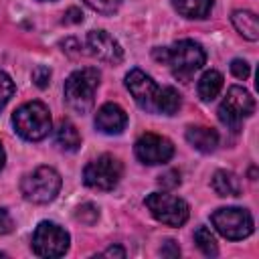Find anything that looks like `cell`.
<instances>
[{
  "label": "cell",
  "instance_id": "603a6c76",
  "mask_svg": "<svg viewBox=\"0 0 259 259\" xmlns=\"http://www.w3.org/2000/svg\"><path fill=\"white\" fill-rule=\"evenodd\" d=\"M75 219L85 223V225H93L97 219H99V208L91 202H85L81 206H77V212H75Z\"/></svg>",
  "mask_w": 259,
  "mask_h": 259
},
{
  "label": "cell",
  "instance_id": "4dcf8cb0",
  "mask_svg": "<svg viewBox=\"0 0 259 259\" xmlns=\"http://www.w3.org/2000/svg\"><path fill=\"white\" fill-rule=\"evenodd\" d=\"M101 257H125V251L121 249V247H109V249H105L103 253H101Z\"/></svg>",
  "mask_w": 259,
  "mask_h": 259
},
{
  "label": "cell",
  "instance_id": "484cf974",
  "mask_svg": "<svg viewBox=\"0 0 259 259\" xmlns=\"http://www.w3.org/2000/svg\"><path fill=\"white\" fill-rule=\"evenodd\" d=\"M231 73L237 77V79H247L251 75V69H249V63L243 61V59H233L231 61Z\"/></svg>",
  "mask_w": 259,
  "mask_h": 259
},
{
  "label": "cell",
  "instance_id": "e0dca14e",
  "mask_svg": "<svg viewBox=\"0 0 259 259\" xmlns=\"http://www.w3.org/2000/svg\"><path fill=\"white\" fill-rule=\"evenodd\" d=\"M55 142L63 152H75L81 146V136L69 119H61L55 130Z\"/></svg>",
  "mask_w": 259,
  "mask_h": 259
},
{
  "label": "cell",
  "instance_id": "5bb4252c",
  "mask_svg": "<svg viewBox=\"0 0 259 259\" xmlns=\"http://www.w3.org/2000/svg\"><path fill=\"white\" fill-rule=\"evenodd\" d=\"M186 142H188L194 150H198V152H202V154H210V152H214L217 146H219V134H217V130H212V127L190 125V127L186 130Z\"/></svg>",
  "mask_w": 259,
  "mask_h": 259
},
{
  "label": "cell",
  "instance_id": "6da1fadb",
  "mask_svg": "<svg viewBox=\"0 0 259 259\" xmlns=\"http://www.w3.org/2000/svg\"><path fill=\"white\" fill-rule=\"evenodd\" d=\"M154 59L168 65V69L172 71V75L176 79L190 81V77L198 69H202V65L206 61V53L196 40L182 38V40L174 42L172 47H158L154 51Z\"/></svg>",
  "mask_w": 259,
  "mask_h": 259
},
{
  "label": "cell",
  "instance_id": "1f68e13d",
  "mask_svg": "<svg viewBox=\"0 0 259 259\" xmlns=\"http://www.w3.org/2000/svg\"><path fill=\"white\" fill-rule=\"evenodd\" d=\"M4 162H6V154H4V148H2V144H0V170L4 168Z\"/></svg>",
  "mask_w": 259,
  "mask_h": 259
},
{
  "label": "cell",
  "instance_id": "3957f363",
  "mask_svg": "<svg viewBox=\"0 0 259 259\" xmlns=\"http://www.w3.org/2000/svg\"><path fill=\"white\" fill-rule=\"evenodd\" d=\"M14 132L28 142H38L51 132V113L42 101H28L12 113Z\"/></svg>",
  "mask_w": 259,
  "mask_h": 259
},
{
  "label": "cell",
  "instance_id": "7a4b0ae2",
  "mask_svg": "<svg viewBox=\"0 0 259 259\" xmlns=\"http://www.w3.org/2000/svg\"><path fill=\"white\" fill-rule=\"evenodd\" d=\"M101 73L95 67H85L71 73L65 81V101L75 113H87L93 107L95 91L99 87Z\"/></svg>",
  "mask_w": 259,
  "mask_h": 259
},
{
  "label": "cell",
  "instance_id": "2e32d148",
  "mask_svg": "<svg viewBox=\"0 0 259 259\" xmlns=\"http://www.w3.org/2000/svg\"><path fill=\"white\" fill-rule=\"evenodd\" d=\"M212 190L219 194V196H239L241 194V180L235 172H229V170H217L212 174Z\"/></svg>",
  "mask_w": 259,
  "mask_h": 259
},
{
  "label": "cell",
  "instance_id": "cb8c5ba5",
  "mask_svg": "<svg viewBox=\"0 0 259 259\" xmlns=\"http://www.w3.org/2000/svg\"><path fill=\"white\" fill-rule=\"evenodd\" d=\"M83 2L99 14H113L121 4V0H83Z\"/></svg>",
  "mask_w": 259,
  "mask_h": 259
},
{
  "label": "cell",
  "instance_id": "4316f807",
  "mask_svg": "<svg viewBox=\"0 0 259 259\" xmlns=\"http://www.w3.org/2000/svg\"><path fill=\"white\" fill-rule=\"evenodd\" d=\"M158 182H160V186H164V188H176V186L180 184V174H178L176 170H168L166 174H162V176L158 178Z\"/></svg>",
  "mask_w": 259,
  "mask_h": 259
},
{
  "label": "cell",
  "instance_id": "9c48e42d",
  "mask_svg": "<svg viewBox=\"0 0 259 259\" xmlns=\"http://www.w3.org/2000/svg\"><path fill=\"white\" fill-rule=\"evenodd\" d=\"M121 172H123L121 162L111 154H103L85 166L83 182L95 190H111L117 186Z\"/></svg>",
  "mask_w": 259,
  "mask_h": 259
},
{
  "label": "cell",
  "instance_id": "44dd1931",
  "mask_svg": "<svg viewBox=\"0 0 259 259\" xmlns=\"http://www.w3.org/2000/svg\"><path fill=\"white\" fill-rule=\"evenodd\" d=\"M194 243H196V247H198L206 257H214V255H219L217 239H214V235L210 233L208 227H198V229L194 231Z\"/></svg>",
  "mask_w": 259,
  "mask_h": 259
},
{
  "label": "cell",
  "instance_id": "4fadbf2b",
  "mask_svg": "<svg viewBox=\"0 0 259 259\" xmlns=\"http://www.w3.org/2000/svg\"><path fill=\"white\" fill-rule=\"evenodd\" d=\"M127 125V113L117 103H103L95 113V127L105 136H119Z\"/></svg>",
  "mask_w": 259,
  "mask_h": 259
},
{
  "label": "cell",
  "instance_id": "5b68a950",
  "mask_svg": "<svg viewBox=\"0 0 259 259\" xmlns=\"http://www.w3.org/2000/svg\"><path fill=\"white\" fill-rule=\"evenodd\" d=\"M210 223L229 241H241L253 233V217L247 208H241V206L217 208L210 214Z\"/></svg>",
  "mask_w": 259,
  "mask_h": 259
},
{
  "label": "cell",
  "instance_id": "30bf717a",
  "mask_svg": "<svg viewBox=\"0 0 259 259\" xmlns=\"http://www.w3.org/2000/svg\"><path fill=\"white\" fill-rule=\"evenodd\" d=\"M125 87L140 109L148 113H158V99L162 87H158L150 75H146L142 69H132L125 75Z\"/></svg>",
  "mask_w": 259,
  "mask_h": 259
},
{
  "label": "cell",
  "instance_id": "52a82bcc",
  "mask_svg": "<svg viewBox=\"0 0 259 259\" xmlns=\"http://www.w3.org/2000/svg\"><path fill=\"white\" fill-rule=\"evenodd\" d=\"M144 204L156 221H160L162 225H168V227H182L190 214L188 204L182 198H178L174 194H166V192L148 194Z\"/></svg>",
  "mask_w": 259,
  "mask_h": 259
},
{
  "label": "cell",
  "instance_id": "8992f818",
  "mask_svg": "<svg viewBox=\"0 0 259 259\" xmlns=\"http://www.w3.org/2000/svg\"><path fill=\"white\" fill-rule=\"evenodd\" d=\"M255 111V99L251 97V93L239 85L229 87L225 99L219 105V119L231 127V130H239V125L243 123V119L251 117Z\"/></svg>",
  "mask_w": 259,
  "mask_h": 259
},
{
  "label": "cell",
  "instance_id": "d4e9b609",
  "mask_svg": "<svg viewBox=\"0 0 259 259\" xmlns=\"http://www.w3.org/2000/svg\"><path fill=\"white\" fill-rule=\"evenodd\" d=\"M32 81H34L36 87L45 89V87L51 83V69L45 67V65H38V67L32 71Z\"/></svg>",
  "mask_w": 259,
  "mask_h": 259
},
{
  "label": "cell",
  "instance_id": "ffe728a7",
  "mask_svg": "<svg viewBox=\"0 0 259 259\" xmlns=\"http://www.w3.org/2000/svg\"><path fill=\"white\" fill-rule=\"evenodd\" d=\"M180 93L174 87H162L160 99H158V113L164 115H174L180 109Z\"/></svg>",
  "mask_w": 259,
  "mask_h": 259
},
{
  "label": "cell",
  "instance_id": "277c9868",
  "mask_svg": "<svg viewBox=\"0 0 259 259\" xmlns=\"http://www.w3.org/2000/svg\"><path fill=\"white\" fill-rule=\"evenodd\" d=\"M61 190V176L51 166H38L20 182V192L28 202L47 204L57 198Z\"/></svg>",
  "mask_w": 259,
  "mask_h": 259
},
{
  "label": "cell",
  "instance_id": "f1b7e54d",
  "mask_svg": "<svg viewBox=\"0 0 259 259\" xmlns=\"http://www.w3.org/2000/svg\"><path fill=\"white\" fill-rule=\"evenodd\" d=\"M160 253H162L164 257H178V255H180V249L176 247V243H174V241H170V239H168V241L162 245Z\"/></svg>",
  "mask_w": 259,
  "mask_h": 259
},
{
  "label": "cell",
  "instance_id": "ac0fdd59",
  "mask_svg": "<svg viewBox=\"0 0 259 259\" xmlns=\"http://www.w3.org/2000/svg\"><path fill=\"white\" fill-rule=\"evenodd\" d=\"M221 89H223V75L214 69L202 73V77L196 83V91L202 101H212L221 93Z\"/></svg>",
  "mask_w": 259,
  "mask_h": 259
},
{
  "label": "cell",
  "instance_id": "8fae6325",
  "mask_svg": "<svg viewBox=\"0 0 259 259\" xmlns=\"http://www.w3.org/2000/svg\"><path fill=\"white\" fill-rule=\"evenodd\" d=\"M136 158L148 166L164 164L174 156V146L168 138L158 136V134H144L138 138L134 146Z\"/></svg>",
  "mask_w": 259,
  "mask_h": 259
},
{
  "label": "cell",
  "instance_id": "7c38bea8",
  "mask_svg": "<svg viewBox=\"0 0 259 259\" xmlns=\"http://www.w3.org/2000/svg\"><path fill=\"white\" fill-rule=\"evenodd\" d=\"M87 49L93 57L105 61V63H111V65H117L121 63L123 59V49L121 45L105 30H91L87 34Z\"/></svg>",
  "mask_w": 259,
  "mask_h": 259
},
{
  "label": "cell",
  "instance_id": "9a60e30c",
  "mask_svg": "<svg viewBox=\"0 0 259 259\" xmlns=\"http://www.w3.org/2000/svg\"><path fill=\"white\" fill-rule=\"evenodd\" d=\"M231 22L237 28V32L241 36H245L247 40H257L259 38V20H257L255 12H251V10H235L231 14Z\"/></svg>",
  "mask_w": 259,
  "mask_h": 259
},
{
  "label": "cell",
  "instance_id": "7402d4cb",
  "mask_svg": "<svg viewBox=\"0 0 259 259\" xmlns=\"http://www.w3.org/2000/svg\"><path fill=\"white\" fill-rule=\"evenodd\" d=\"M14 95V81L10 79L8 73H4L0 69V111L4 109V105L10 101V97Z\"/></svg>",
  "mask_w": 259,
  "mask_h": 259
},
{
  "label": "cell",
  "instance_id": "ba28073f",
  "mask_svg": "<svg viewBox=\"0 0 259 259\" xmlns=\"http://www.w3.org/2000/svg\"><path fill=\"white\" fill-rule=\"evenodd\" d=\"M71 237L57 223L42 221L32 233V251L38 257H63L69 251Z\"/></svg>",
  "mask_w": 259,
  "mask_h": 259
},
{
  "label": "cell",
  "instance_id": "d6a6232c",
  "mask_svg": "<svg viewBox=\"0 0 259 259\" xmlns=\"http://www.w3.org/2000/svg\"><path fill=\"white\" fill-rule=\"evenodd\" d=\"M0 257H4V253H2V251H0Z\"/></svg>",
  "mask_w": 259,
  "mask_h": 259
},
{
  "label": "cell",
  "instance_id": "d6986e66",
  "mask_svg": "<svg viewBox=\"0 0 259 259\" xmlns=\"http://www.w3.org/2000/svg\"><path fill=\"white\" fill-rule=\"evenodd\" d=\"M214 0H172L178 14L186 18H204L208 16Z\"/></svg>",
  "mask_w": 259,
  "mask_h": 259
},
{
  "label": "cell",
  "instance_id": "83f0119b",
  "mask_svg": "<svg viewBox=\"0 0 259 259\" xmlns=\"http://www.w3.org/2000/svg\"><path fill=\"white\" fill-rule=\"evenodd\" d=\"M12 227H14V223H12L10 214H8L4 208H0V235L10 233V231H12Z\"/></svg>",
  "mask_w": 259,
  "mask_h": 259
},
{
  "label": "cell",
  "instance_id": "f546056e",
  "mask_svg": "<svg viewBox=\"0 0 259 259\" xmlns=\"http://www.w3.org/2000/svg\"><path fill=\"white\" fill-rule=\"evenodd\" d=\"M81 20H83V14L77 8H69L67 14H65V18H63V22H81Z\"/></svg>",
  "mask_w": 259,
  "mask_h": 259
}]
</instances>
